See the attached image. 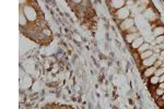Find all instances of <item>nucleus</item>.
<instances>
[{"label": "nucleus", "mask_w": 164, "mask_h": 109, "mask_svg": "<svg viewBox=\"0 0 164 109\" xmlns=\"http://www.w3.org/2000/svg\"><path fill=\"white\" fill-rule=\"evenodd\" d=\"M22 11L24 12L25 17L27 19V21L29 22H35L37 20V12L36 10L33 8V6H31V5H26L22 8Z\"/></svg>", "instance_id": "1"}, {"label": "nucleus", "mask_w": 164, "mask_h": 109, "mask_svg": "<svg viewBox=\"0 0 164 109\" xmlns=\"http://www.w3.org/2000/svg\"><path fill=\"white\" fill-rule=\"evenodd\" d=\"M114 15H115V19L120 23L122 21L124 20H126L130 17V9L127 8V7H122L120 9H118V10H116L115 12H114Z\"/></svg>", "instance_id": "2"}, {"label": "nucleus", "mask_w": 164, "mask_h": 109, "mask_svg": "<svg viewBox=\"0 0 164 109\" xmlns=\"http://www.w3.org/2000/svg\"><path fill=\"white\" fill-rule=\"evenodd\" d=\"M107 3H108L110 10H113V12H115L116 10L126 6V0H108Z\"/></svg>", "instance_id": "3"}, {"label": "nucleus", "mask_w": 164, "mask_h": 109, "mask_svg": "<svg viewBox=\"0 0 164 109\" xmlns=\"http://www.w3.org/2000/svg\"><path fill=\"white\" fill-rule=\"evenodd\" d=\"M133 26H135V20L133 18H129L126 19V20H124V21H122L120 23H119V27H120V30L122 31V32H127L130 27H133Z\"/></svg>", "instance_id": "4"}, {"label": "nucleus", "mask_w": 164, "mask_h": 109, "mask_svg": "<svg viewBox=\"0 0 164 109\" xmlns=\"http://www.w3.org/2000/svg\"><path fill=\"white\" fill-rule=\"evenodd\" d=\"M157 59H158V56L153 54L151 57H149V58H147V59L141 60V69L143 70V69H146V68H148V67H152V66H154V62L157 61Z\"/></svg>", "instance_id": "5"}, {"label": "nucleus", "mask_w": 164, "mask_h": 109, "mask_svg": "<svg viewBox=\"0 0 164 109\" xmlns=\"http://www.w3.org/2000/svg\"><path fill=\"white\" fill-rule=\"evenodd\" d=\"M155 71H157V68L154 67V66L146 68V69L142 70V78L148 80L150 76H152L153 74H155Z\"/></svg>", "instance_id": "6"}, {"label": "nucleus", "mask_w": 164, "mask_h": 109, "mask_svg": "<svg viewBox=\"0 0 164 109\" xmlns=\"http://www.w3.org/2000/svg\"><path fill=\"white\" fill-rule=\"evenodd\" d=\"M141 35H140L139 32H134V33H125V36L124 37H125V41H126L127 44H131L136 38H138Z\"/></svg>", "instance_id": "7"}, {"label": "nucleus", "mask_w": 164, "mask_h": 109, "mask_svg": "<svg viewBox=\"0 0 164 109\" xmlns=\"http://www.w3.org/2000/svg\"><path fill=\"white\" fill-rule=\"evenodd\" d=\"M145 43V39H143V37L140 36L138 37V38H136L134 42L130 44V47H131V49H134V50H137V49L139 48L140 46L142 45Z\"/></svg>", "instance_id": "8"}, {"label": "nucleus", "mask_w": 164, "mask_h": 109, "mask_svg": "<svg viewBox=\"0 0 164 109\" xmlns=\"http://www.w3.org/2000/svg\"><path fill=\"white\" fill-rule=\"evenodd\" d=\"M136 5L140 8V10H145L149 6V0H136Z\"/></svg>", "instance_id": "9"}, {"label": "nucleus", "mask_w": 164, "mask_h": 109, "mask_svg": "<svg viewBox=\"0 0 164 109\" xmlns=\"http://www.w3.org/2000/svg\"><path fill=\"white\" fill-rule=\"evenodd\" d=\"M153 35H154V37L160 36V35H164V26L163 25L155 26V27L153 29Z\"/></svg>", "instance_id": "10"}, {"label": "nucleus", "mask_w": 164, "mask_h": 109, "mask_svg": "<svg viewBox=\"0 0 164 109\" xmlns=\"http://www.w3.org/2000/svg\"><path fill=\"white\" fill-rule=\"evenodd\" d=\"M154 54V51L152 50L151 48L146 50V51H143V53H141L139 54V57H140V60H143V59H147V58H149V57H151L152 54Z\"/></svg>", "instance_id": "11"}, {"label": "nucleus", "mask_w": 164, "mask_h": 109, "mask_svg": "<svg viewBox=\"0 0 164 109\" xmlns=\"http://www.w3.org/2000/svg\"><path fill=\"white\" fill-rule=\"evenodd\" d=\"M148 82H149L150 86H158L159 76H158V75H155V74H153L152 76H150V78L148 79Z\"/></svg>", "instance_id": "12"}, {"label": "nucleus", "mask_w": 164, "mask_h": 109, "mask_svg": "<svg viewBox=\"0 0 164 109\" xmlns=\"http://www.w3.org/2000/svg\"><path fill=\"white\" fill-rule=\"evenodd\" d=\"M27 19H26V17H25L24 12L22 11V9L20 10V25L21 26H26V24H27Z\"/></svg>", "instance_id": "13"}, {"label": "nucleus", "mask_w": 164, "mask_h": 109, "mask_svg": "<svg viewBox=\"0 0 164 109\" xmlns=\"http://www.w3.org/2000/svg\"><path fill=\"white\" fill-rule=\"evenodd\" d=\"M151 47H150V44H148V43H143L141 46H140L139 48L137 49L136 51L138 53V54H141V53H143V51H146V50H148V49H150Z\"/></svg>", "instance_id": "14"}, {"label": "nucleus", "mask_w": 164, "mask_h": 109, "mask_svg": "<svg viewBox=\"0 0 164 109\" xmlns=\"http://www.w3.org/2000/svg\"><path fill=\"white\" fill-rule=\"evenodd\" d=\"M153 95H154V97H161L162 95L164 94V90L163 88H161V87H155V90L153 91V93H152Z\"/></svg>", "instance_id": "15"}, {"label": "nucleus", "mask_w": 164, "mask_h": 109, "mask_svg": "<svg viewBox=\"0 0 164 109\" xmlns=\"http://www.w3.org/2000/svg\"><path fill=\"white\" fill-rule=\"evenodd\" d=\"M155 104L158 105L159 108H164V99L162 97H158V98L155 99Z\"/></svg>", "instance_id": "16"}, {"label": "nucleus", "mask_w": 164, "mask_h": 109, "mask_svg": "<svg viewBox=\"0 0 164 109\" xmlns=\"http://www.w3.org/2000/svg\"><path fill=\"white\" fill-rule=\"evenodd\" d=\"M163 42H164V35H160V36H157L154 38L155 45H160V44H162Z\"/></svg>", "instance_id": "17"}, {"label": "nucleus", "mask_w": 164, "mask_h": 109, "mask_svg": "<svg viewBox=\"0 0 164 109\" xmlns=\"http://www.w3.org/2000/svg\"><path fill=\"white\" fill-rule=\"evenodd\" d=\"M162 74H164V66L157 68V71H155V75H158V76L162 75Z\"/></svg>", "instance_id": "18"}, {"label": "nucleus", "mask_w": 164, "mask_h": 109, "mask_svg": "<svg viewBox=\"0 0 164 109\" xmlns=\"http://www.w3.org/2000/svg\"><path fill=\"white\" fill-rule=\"evenodd\" d=\"M163 59H161V58H160V59H157V61H155V62H154V67L155 68H159V67H161V66H163Z\"/></svg>", "instance_id": "19"}, {"label": "nucleus", "mask_w": 164, "mask_h": 109, "mask_svg": "<svg viewBox=\"0 0 164 109\" xmlns=\"http://www.w3.org/2000/svg\"><path fill=\"white\" fill-rule=\"evenodd\" d=\"M134 32H138V27H137V26H133V27H130L126 33H134Z\"/></svg>", "instance_id": "20"}, {"label": "nucleus", "mask_w": 164, "mask_h": 109, "mask_svg": "<svg viewBox=\"0 0 164 109\" xmlns=\"http://www.w3.org/2000/svg\"><path fill=\"white\" fill-rule=\"evenodd\" d=\"M43 34L46 35V36H50V35H52V32L49 30H47V29H45V30H43Z\"/></svg>", "instance_id": "21"}, {"label": "nucleus", "mask_w": 164, "mask_h": 109, "mask_svg": "<svg viewBox=\"0 0 164 109\" xmlns=\"http://www.w3.org/2000/svg\"><path fill=\"white\" fill-rule=\"evenodd\" d=\"M159 58H161V59H163L164 60V49H162V50L160 51V54H159Z\"/></svg>", "instance_id": "22"}, {"label": "nucleus", "mask_w": 164, "mask_h": 109, "mask_svg": "<svg viewBox=\"0 0 164 109\" xmlns=\"http://www.w3.org/2000/svg\"><path fill=\"white\" fill-rule=\"evenodd\" d=\"M162 82H164V74L159 76V83H162Z\"/></svg>", "instance_id": "23"}, {"label": "nucleus", "mask_w": 164, "mask_h": 109, "mask_svg": "<svg viewBox=\"0 0 164 109\" xmlns=\"http://www.w3.org/2000/svg\"><path fill=\"white\" fill-rule=\"evenodd\" d=\"M74 5H80L81 2H82V0H71Z\"/></svg>", "instance_id": "24"}, {"label": "nucleus", "mask_w": 164, "mask_h": 109, "mask_svg": "<svg viewBox=\"0 0 164 109\" xmlns=\"http://www.w3.org/2000/svg\"><path fill=\"white\" fill-rule=\"evenodd\" d=\"M157 46H158V47L161 49V50H162V49H164V42L162 43V44H160V45H157Z\"/></svg>", "instance_id": "25"}, {"label": "nucleus", "mask_w": 164, "mask_h": 109, "mask_svg": "<svg viewBox=\"0 0 164 109\" xmlns=\"http://www.w3.org/2000/svg\"><path fill=\"white\" fill-rule=\"evenodd\" d=\"M158 87H161V88H163V90H164V82H162V83H159Z\"/></svg>", "instance_id": "26"}]
</instances>
